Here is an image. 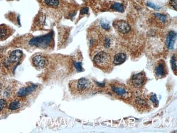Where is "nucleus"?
Here are the masks:
<instances>
[{"instance_id":"obj_1","label":"nucleus","mask_w":177,"mask_h":133,"mask_svg":"<svg viewBox=\"0 0 177 133\" xmlns=\"http://www.w3.org/2000/svg\"><path fill=\"white\" fill-rule=\"evenodd\" d=\"M53 39V33L36 37L29 41V45L39 48H46L50 44Z\"/></svg>"},{"instance_id":"obj_2","label":"nucleus","mask_w":177,"mask_h":133,"mask_svg":"<svg viewBox=\"0 0 177 133\" xmlns=\"http://www.w3.org/2000/svg\"><path fill=\"white\" fill-rule=\"evenodd\" d=\"M73 88L75 92H77L80 93H83L87 92L90 90L92 87V84L91 81L86 78H81L79 80L75 81L73 84Z\"/></svg>"},{"instance_id":"obj_3","label":"nucleus","mask_w":177,"mask_h":133,"mask_svg":"<svg viewBox=\"0 0 177 133\" xmlns=\"http://www.w3.org/2000/svg\"><path fill=\"white\" fill-rule=\"evenodd\" d=\"M94 62L101 68H106L110 65V57L106 52L101 51L98 53L94 57Z\"/></svg>"},{"instance_id":"obj_4","label":"nucleus","mask_w":177,"mask_h":133,"mask_svg":"<svg viewBox=\"0 0 177 133\" xmlns=\"http://www.w3.org/2000/svg\"><path fill=\"white\" fill-rule=\"evenodd\" d=\"M23 53L20 50H15L11 52L8 58L5 60V66L7 67L10 66L12 64H14L19 62L23 57Z\"/></svg>"},{"instance_id":"obj_5","label":"nucleus","mask_w":177,"mask_h":133,"mask_svg":"<svg viewBox=\"0 0 177 133\" xmlns=\"http://www.w3.org/2000/svg\"><path fill=\"white\" fill-rule=\"evenodd\" d=\"M38 87V85L36 84H32L31 85L24 87L20 88L17 92V95L19 98H24L32 93L34 91L36 90Z\"/></svg>"},{"instance_id":"obj_6","label":"nucleus","mask_w":177,"mask_h":133,"mask_svg":"<svg viewBox=\"0 0 177 133\" xmlns=\"http://www.w3.org/2000/svg\"><path fill=\"white\" fill-rule=\"evenodd\" d=\"M13 33V30L5 25H0V41L9 38Z\"/></svg>"},{"instance_id":"obj_7","label":"nucleus","mask_w":177,"mask_h":133,"mask_svg":"<svg viewBox=\"0 0 177 133\" xmlns=\"http://www.w3.org/2000/svg\"><path fill=\"white\" fill-rule=\"evenodd\" d=\"M145 79V75L143 73L135 74L132 78V84L135 87L139 88L143 85Z\"/></svg>"},{"instance_id":"obj_8","label":"nucleus","mask_w":177,"mask_h":133,"mask_svg":"<svg viewBox=\"0 0 177 133\" xmlns=\"http://www.w3.org/2000/svg\"><path fill=\"white\" fill-rule=\"evenodd\" d=\"M34 66L38 68H43L47 65L46 58L42 55H37L32 59Z\"/></svg>"},{"instance_id":"obj_9","label":"nucleus","mask_w":177,"mask_h":133,"mask_svg":"<svg viewBox=\"0 0 177 133\" xmlns=\"http://www.w3.org/2000/svg\"><path fill=\"white\" fill-rule=\"evenodd\" d=\"M177 39V33L174 31H171L168 33L166 39V45L168 49L173 50Z\"/></svg>"},{"instance_id":"obj_10","label":"nucleus","mask_w":177,"mask_h":133,"mask_svg":"<svg viewBox=\"0 0 177 133\" xmlns=\"http://www.w3.org/2000/svg\"><path fill=\"white\" fill-rule=\"evenodd\" d=\"M116 27L120 32L123 34L128 33L131 29L130 26L128 23L123 20L118 21L116 25Z\"/></svg>"},{"instance_id":"obj_11","label":"nucleus","mask_w":177,"mask_h":133,"mask_svg":"<svg viewBox=\"0 0 177 133\" xmlns=\"http://www.w3.org/2000/svg\"><path fill=\"white\" fill-rule=\"evenodd\" d=\"M155 73L158 77H163L166 75V69L164 64L160 62L158 63L157 66L155 69Z\"/></svg>"},{"instance_id":"obj_12","label":"nucleus","mask_w":177,"mask_h":133,"mask_svg":"<svg viewBox=\"0 0 177 133\" xmlns=\"http://www.w3.org/2000/svg\"><path fill=\"white\" fill-rule=\"evenodd\" d=\"M21 105H22L21 100L19 99L13 100L8 104V109L12 111H16L20 109Z\"/></svg>"},{"instance_id":"obj_13","label":"nucleus","mask_w":177,"mask_h":133,"mask_svg":"<svg viewBox=\"0 0 177 133\" xmlns=\"http://www.w3.org/2000/svg\"><path fill=\"white\" fill-rule=\"evenodd\" d=\"M126 58V56L124 53H117L115 57H114V61L113 62L115 64L118 65L123 63L125 62Z\"/></svg>"},{"instance_id":"obj_14","label":"nucleus","mask_w":177,"mask_h":133,"mask_svg":"<svg viewBox=\"0 0 177 133\" xmlns=\"http://www.w3.org/2000/svg\"><path fill=\"white\" fill-rule=\"evenodd\" d=\"M112 89L117 95L119 96H124L127 93L126 89L122 87L113 86L112 87Z\"/></svg>"},{"instance_id":"obj_15","label":"nucleus","mask_w":177,"mask_h":133,"mask_svg":"<svg viewBox=\"0 0 177 133\" xmlns=\"http://www.w3.org/2000/svg\"><path fill=\"white\" fill-rule=\"evenodd\" d=\"M111 8L119 12H123L124 10L123 5L119 3H115L113 4L111 6Z\"/></svg>"},{"instance_id":"obj_16","label":"nucleus","mask_w":177,"mask_h":133,"mask_svg":"<svg viewBox=\"0 0 177 133\" xmlns=\"http://www.w3.org/2000/svg\"><path fill=\"white\" fill-rule=\"evenodd\" d=\"M45 5L50 7H57L59 5L58 0H44Z\"/></svg>"},{"instance_id":"obj_17","label":"nucleus","mask_w":177,"mask_h":133,"mask_svg":"<svg viewBox=\"0 0 177 133\" xmlns=\"http://www.w3.org/2000/svg\"><path fill=\"white\" fill-rule=\"evenodd\" d=\"M13 93L12 88L10 87H8L5 88L3 92V96L5 98H8L10 96H12Z\"/></svg>"},{"instance_id":"obj_18","label":"nucleus","mask_w":177,"mask_h":133,"mask_svg":"<svg viewBox=\"0 0 177 133\" xmlns=\"http://www.w3.org/2000/svg\"><path fill=\"white\" fill-rule=\"evenodd\" d=\"M45 21V17L43 14L39 15L37 19V23L39 25L42 26L43 25Z\"/></svg>"},{"instance_id":"obj_19","label":"nucleus","mask_w":177,"mask_h":133,"mask_svg":"<svg viewBox=\"0 0 177 133\" xmlns=\"http://www.w3.org/2000/svg\"><path fill=\"white\" fill-rule=\"evenodd\" d=\"M171 63L172 66V68L173 71H177V64L176 57L174 56H173L171 60Z\"/></svg>"},{"instance_id":"obj_20","label":"nucleus","mask_w":177,"mask_h":133,"mask_svg":"<svg viewBox=\"0 0 177 133\" xmlns=\"http://www.w3.org/2000/svg\"><path fill=\"white\" fill-rule=\"evenodd\" d=\"M7 106V101L4 99H0V112Z\"/></svg>"},{"instance_id":"obj_21","label":"nucleus","mask_w":177,"mask_h":133,"mask_svg":"<svg viewBox=\"0 0 177 133\" xmlns=\"http://www.w3.org/2000/svg\"><path fill=\"white\" fill-rule=\"evenodd\" d=\"M155 15L158 18V19H159L161 22L163 23H166L167 21V18L165 15H164L161 14L159 13H155Z\"/></svg>"},{"instance_id":"obj_22","label":"nucleus","mask_w":177,"mask_h":133,"mask_svg":"<svg viewBox=\"0 0 177 133\" xmlns=\"http://www.w3.org/2000/svg\"><path fill=\"white\" fill-rule=\"evenodd\" d=\"M150 100L153 103L154 105H158V99L156 95L155 94H154L150 97Z\"/></svg>"},{"instance_id":"obj_23","label":"nucleus","mask_w":177,"mask_h":133,"mask_svg":"<svg viewBox=\"0 0 177 133\" xmlns=\"http://www.w3.org/2000/svg\"><path fill=\"white\" fill-rule=\"evenodd\" d=\"M101 25L102 27L105 30H109L110 29V25L109 24V23L106 22V21H102L101 23Z\"/></svg>"},{"instance_id":"obj_24","label":"nucleus","mask_w":177,"mask_h":133,"mask_svg":"<svg viewBox=\"0 0 177 133\" xmlns=\"http://www.w3.org/2000/svg\"><path fill=\"white\" fill-rule=\"evenodd\" d=\"M74 66H75L77 71H82V68L81 63L80 62H75L74 63Z\"/></svg>"},{"instance_id":"obj_25","label":"nucleus","mask_w":177,"mask_h":133,"mask_svg":"<svg viewBox=\"0 0 177 133\" xmlns=\"http://www.w3.org/2000/svg\"><path fill=\"white\" fill-rule=\"evenodd\" d=\"M137 104L140 105L141 106H145L146 105H147V103L146 102V101L142 99L141 98H139L137 99Z\"/></svg>"},{"instance_id":"obj_26","label":"nucleus","mask_w":177,"mask_h":133,"mask_svg":"<svg viewBox=\"0 0 177 133\" xmlns=\"http://www.w3.org/2000/svg\"><path fill=\"white\" fill-rule=\"evenodd\" d=\"M147 5H148L149 7H150V8H153V9H154V10H159L161 8L160 7L157 6V5H154L153 3H151V2H148V3H147Z\"/></svg>"},{"instance_id":"obj_27","label":"nucleus","mask_w":177,"mask_h":133,"mask_svg":"<svg viewBox=\"0 0 177 133\" xmlns=\"http://www.w3.org/2000/svg\"><path fill=\"white\" fill-rule=\"evenodd\" d=\"M110 39L109 38H106L105 40V44H104V46L106 48H109L110 46Z\"/></svg>"},{"instance_id":"obj_28","label":"nucleus","mask_w":177,"mask_h":133,"mask_svg":"<svg viewBox=\"0 0 177 133\" xmlns=\"http://www.w3.org/2000/svg\"><path fill=\"white\" fill-rule=\"evenodd\" d=\"M177 0H172L170 1V4L176 10H177Z\"/></svg>"},{"instance_id":"obj_29","label":"nucleus","mask_w":177,"mask_h":133,"mask_svg":"<svg viewBox=\"0 0 177 133\" xmlns=\"http://www.w3.org/2000/svg\"><path fill=\"white\" fill-rule=\"evenodd\" d=\"M88 12V8H87V7H85V8H83L82 9L80 13H81V14H87Z\"/></svg>"},{"instance_id":"obj_30","label":"nucleus","mask_w":177,"mask_h":133,"mask_svg":"<svg viewBox=\"0 0 177 133\" xmlns=\"http://www.w3.org/2000/svg\"><path fill=\"white\" fill-rule=\"evenodd\" d=\"M3 50V48H2V47H0V53L2 52V51Z\"/></svg>"},{"instance_id":"obj_31","label":"nucleus","mask_w":177,"mask_h":133,"mask_svg":"<svg viewBox=\"0 0 177 133\" xmlns=\"http://www.w3.org/2000/svg\"><path fill=\"white\" fill-rule=\"evenodd\" d=\"M0 68H1V64H0Z\"/></svg>"}]
</instances>
